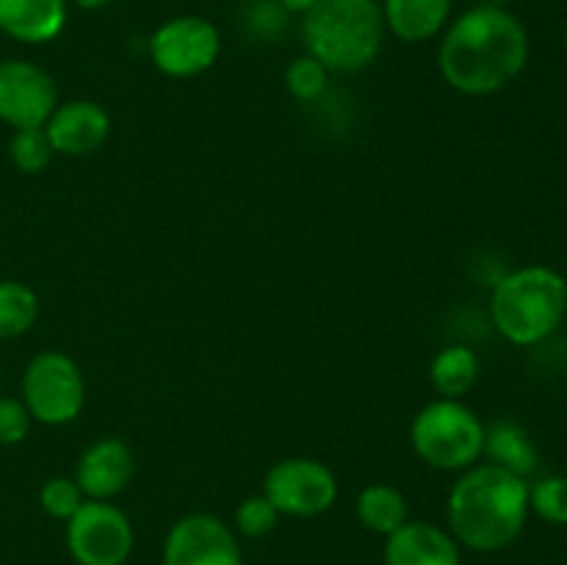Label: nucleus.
Segmentation results:
<instances>
[{
    "label": "nucleus",
    "mask_w": 567,
    "mask_h": 565,
    "mask_svg": "<svg viewBox=\"0 0 567 565\" xmlns=\"http://www.w3.org/2000/svg\"><path fill=\"white\" fill-rule=\"evenodd\" d=\"M526 61L529 33L504 6H471L441 33L437 70L465 97L502 92L526 70Z\"/></svg>",
    "instance_id": "f257e3e1"
},
{
    "label": "nucleus",
    "mask_w": 567,
    "mask_h": 565,
    "mask_svg": "<svg viewBox=\"0 0 567 565\" xmlns=\"http://www.w3.org/2000/svg\"><path fill=\"white\" fill-rule=\"evenodd\" d=\"M529 480L493 463H476L449 491V532L471 552L513 546L529 521Z\"/></svg>",
    "instance_id": "f03ea898"
},
{
    "label": "nucleus",
    "mask_w": 567,
    "mask_h": 565,
    "mask_svg": "<svg viewBox=\"0 0 567 565\" xmlns=\"http://www.w3.org/2000/svg\"><path fill=\"white\" fill-rule=\"evenodd\" d=\"M567 280L543 264L520 266L493 282L491 321L515 347H540L563 327Z\"/></svg>",
    "instance_id": "7ed1b4c3"
},
{
    "label": "nucleus",
    "mask_w": 567,
    "mask_h": 565,
    "mask_svg": "<svg viewBox=\"0 0 567 565\" xmlns=\"http://www.w3.org/2000/svg\"><path fill=\"white\" fill-rule=\"evenodd\" d=\"M380 0H319L302 17L308 53L330 72H363L385 44Z\"/></svg>",
    "instance_id": "20e7f679"
},
{
    "label": "nucleus",
    "mask_w": 567,
    "mask_h": 565,
    "mask_svg": "<svg viewBox=\"0 0 567 565\" xmlns=\"http://www.w3.org/2000/svg\"><path fill=\"white\" fill-rule=\"evenodd\" d=\"M485 427L463 399L430 402L410 424V443L430 469L465 471L485 452Z\"/></svg>",
    "instance_id": "39448f33"
},
{
    "label": "nucleus",
    "mask_w": 567,
    "mask_h": 565,
    "mask_svg": "<svg viewBox=\"0 0 567 565\" xmlns=\"http://www.w3.org/2000/svg\"><path fill=\"white\" fill-rule=\"evenodd\" d=\"M22 404L33 421L44 427H64L81 415L86 404V382L70 355L44 349L28 360L22 371Z\"/></svg>",
    "instance_id": "423d86ee"
},
{
    "label": "nucleus",
    "mask_w": 567,
    "mask_h": 565,
    "mask_svg": "<svg viewBox=\"0 0 567 565\" xmlns=\"http://www.w3.org/2000/svg\"><path fill=\"white\" fill-rule=\"evenodd\" d=\"M150 61L155 70L175 81H188L216 64L221 53V33L208 17L181 14L161 22L150 37Z\"/></svg>",
    "instance_id": "0eeeda50"
},
{
    "label": "nucleus",
    "mask_w": 567,
    "mask_h": 565,
    "mask_svg": "<svg viewBox=\"0 0 567 565\" xmlns=\"http://www.w3.org/2000/svg\"><path fill=\"white\" fill-rule=\"evenodd\" d=\"M133 541L131 518L111 502L86 499L66 521V548L78 565H125Z\"/></svg>",
    "instance_id": "6e6552de"
},
{
    "label": "nucleus",
    "mask_w": 567,
    "mask_h": 565,
    "mask_svg": "<svg viewBox=\"0 0 567 565\" xmlns=\"http://www.w3.org/2000/svg\"><path fill=\"white\" fill-rule=\"evenodd\" d=\"M264 496L280 515L313 518L336 504L338 480L321 460L286 458L266 471Z\"/></svg>",
    "instance_id": "1a4fd4ad"
},
{
    "label": "nucleus",
    "mask_w": 567,
    "mask_h": 565,
    "mask_svg": "<svg viewBox=\"0 0 567 565\" xmlns=\"http://www.w3.org/2000/svg\"><path fill=\"white\" fill-rule=\"evenodd\" d=\"M59 105V86L44 66L28 59L0 61V122L14 131L44 127Z\"/></svg>",
    "instance_id": "9d476101"
},
{
    "label": "nucleus",
    "mask_w": 567,
    "mask_h": 565,
    "mask_svg": "<svg viewBox=\"0 0 567 565\" xmlns=\"http://www.w3.org/2000/svg\"><path fill=\"white\" fill-rule=\"evenodd\" d=\"M164 565H244L241 546L230 526L208 513H188L166 532Z\"/></svg>",
    "instance_id": "9b49d317"
},
{
    "label": "nucleus",
    "mask_w": 567,
    "mask_h": 565,
    "mask_svg": "<svg viewBox=\"0 0 567 565\" xmlns=\"http://www.w3.org/2000/svg\"><path fill=\"white\" fill-rule=\"evenodd\" d=\"M50 144L61 155H92L111 136V116L94 100H66L55 105L50 120L44 122Z\"/></svg>",
    "instance_id": "f8f14e48"
},
{
    "label": "nucleus",
    "mask_w": 567,
    "mask_h": 565,
    "mask_svg": "<svg viewBox=\"0 0 567 565\" xmlns=\"http://www.w3.org/2000/svg\"><path fill=\"white\" fill-rule=\"evenodd\" d=\"M133 469V452L122 438H100L78 458L75 482L86 499L111 502L131 485Z\"/></svg>",
    "instance_id": "ddd939ff"
},
{
    "label": "nucleus",
    "mask_w": 567,
    "mask_h": 565,
    "mask_svg": "<svg viewBox=\"0 0 567 565\" xmlns=\"http://www.w3.org/2000/svg\"><path fill=\"white\" fill-rule=\"evenodd\" d=\"M385 565H460V543L432 521H404L385 537Z\"/></svg>",
    "instance_id": "4468645a"
},
{
    "label": "nucleus",
    "mask_w": 567,
    "mask_h": 565,
    "mask_svg": "<svg viewBox=\"0 0 567 565\" xmlns=\"http://www.w3.org/2000/svg\"><path fill=\"white\" fill-rule=\"evenodd\" d=\"M70 17L66 0H0V33L20 44H48Z\"/></svg>",
    "instance_id": "2eb2a0df"
},
{
    "label": "nucleus",
    "mask_w": 567,
    "mask_h": 565,
    "mask_svg": "<svg viewBox=\"0 0 567 565\" xmlns=\"http://www.w3.org/2000/svg\"><path fill=\"white\" fill-rule=\"evenodd\" d=\"M380 9L388 33L399 42L421 44L446 31L454 0H382Z\"/></svg>",
    "instance_id": "dca6fc26"
},
{
    "label": "nucleus",
    "mask_w": 567,
    "mask_h": 565,
    "mask_svg": "<svg viewBox=\"0 0 567 565\" xmlns=\"http://www.w3.org/2000/svg\"><path fill=\"white\" fill-rule=\"evenodd\" d=\"M482 454H487V463L502 465V469L513 471L524 480H529L540 465L535 441L513 419H498L491 427H485V452Z\"/></svg>",
    "instance_id": "f3484780"
},
{
    "label": "nucleus",
    "mask_w": 567,
    "mask_h": 565,
    "mask_svg": "<svg viewBox=\"0 0 567 565\" xmlns=\"http://www.w3.org/2000/svg\"><path fill=\"white\" fill-rule=\"evenodd\" d=\"M480 374V355L465 343H449L430 363V382L441 399H463L474 391Z\"/></svg>",
    "instance_id": "a211bd4d"
},
{
    "label": "nucleus",
    "mask_w": 567,
    "mask_h": 565,
    "mask_svg": "<svg viewBox=\"0 0 567 565\" xmlns=\"http://www.w3.org/2000/svg\"><path fill=\"white\" fill-rule=\"evenodd\" d=\"M358 521L374 535L388 537L408 521V499L388 482H371L358 493Z\"/></svg>",
    "instance_id": "6ab92c4d"
},
{
    "label": "nucleus",
    "mask_w": 567,
    "mask_h": 565,
    "mask_svg": "<svg viewBox=\"0 0 567 565\" xmlns=\"http://www.w3.org/2000/svg\"><path fill=\"white\" fill-rule=\"evenodd\" d=\"M39 297L28 282L0 280V341L20 338L37 325Z\"/></svg>",
    "instance_id": "aec40b11"
},
{
    "label": "nucleus",
    "mask_w": 567,
    "mask_h": 565,
    "mask_svg": "<svg viewBox=\"0 0 567 565\" xmlns=\"http://www.w3.org/2000/svg\"><path fill=\"white\" fill-rule=\"evenodd\" d=\"M53 155L55 150L44 127H22V131L11 133L9 158L25 175H39V172L48 170Z\"/></svg>",
    "instance_id": "412c9836"
},
{
    "label": "nucleus",
    "mask_w": 567,
    "mask_h": 565,
    "mask_svg": "<svg viewBox=\"0 0 567 565\" xmlns=\"http://www.w3.org/2000/svg\"><path fill=\"white\" fill-rule=\"evenodd\" d=\"M529 510L546 524L567 526V476L546 474L529 482Z\"/></svg>",
    "instance_id": "4be33fe9"
},
{
    "label": "nucleus",
    "mask_w": 567,
    "mask_h": 565,
    "mask_svg": "<svg viewBox=\"0 0 567 565\" xmlns=\"http://www.w3.org/2000/svg\"><path fill=\"white\" fill-rule=\"evenodd\" d=\"M282 81H286V89L291 97H297L299 103H313V100H319L321 94L327 92V86H330V70H327L321 61H316L310 53H305L297 55V59L286 66Z\"/></svg>",
    "instance_id": "5701e85b"
},
{
    "label": "nucleus",
    "mask_w": 567,
    "mask_h": 565,
    "mask_svg": "<svg viewBox=\"0 0 567 565\" xmlns=\"http://www.w3.org/2000/svg\"><path fill=\"white\" fill-rule=\"evenodd\" d=\"M83 502H86V496L70 476H50L39 487V507L55 521H70Z\"/></svg>",
    "instance_id": "b1692460"
},
{
    "label": "nucleus",
    "mask_w": 567,
    "mask_h": 565,
    "mask_svg": "<svg viewBox=\"0 0 567 565\" xmlns=\"http://www.w3.org/2000/svg\"><path fill=\"white\" fill-rule=\"evenodd\" d=\"M280 513H277L275 504L258 493V496H247L236 507V530L244 537H266L275 532Z\"/></svg>",
    "instance_id": "393cba45"
},
{
    "label": "nucleus",
    "mask_w": 567,
    "mask_h": 565,
    "mask_svg": "<svg viewBox=\"0 0 567 565\" xmlns=\"http://www.w3.org/2000/svg\"><path fill=\"white\" fill-rule=\"evenodd\" d=\"M31 424L33 419L25 404H22V399L3 397L0 393V443L3 446L22 443L28 438V432H31Z\"/></svg>",
    "instance_id": "a878e982"
},
{
    "label": "nucleus",
    "mask_w": 567,
    "mask_h": 565,
    "mask_svg": "<svg viewBox=\"0 0 567 565\" xmlns=\"http://www.w3.org/2000/svg\"><path fill=\"white\" fill-rule=\"evenodd\" d=\"M288 14L277 0H252L247 6V25L252 28L258 37H275L280 28H286Z\"/></svg>",
    "instance_id": "bb28decb"
},
{
    "label": "nucleus",
    "mask_w": 567,
    "mask_h": 565,
    "mask_svg": "<svg viewBox=\"0 0 567 565\" xmlns=\"http://www.w3.org/2000/svg\"><path fill=\"white\" fill-rule=\"evenodd\" d=\"M277 3L282 6V11H286V14L305 17L316 3H319V0H277Z\"/></svg>",
    "instance_id": "cd10ccee"
},
{
    "label": "nucleus",
    "mask_w": 567,
    "mask_h": 565,
    "mask_svg": "<svg viewBox=\"0 0 567 565\" xmlns=\"http://www.w3.org/2000/svg\"><path fill=\"white\" fill-rule=\"evenodd\" d=\"M66 3L78 6V9H83V11H97V9H103V6H109L111 0H66Z\"/></svg>",
    "instance_id": "c85d7f7f"
},
{
    "label": "nucleus",
    "mask_w": 567,
    "mask_h": 565,
    "mask_svg": "<svg viewBox=\"0 0 567 565\" xmlns=\"http://www.w3.org/2000/svg\"><path fill=\"white\" fill-rule=\"evenodd\" d=\"M487 3H493V6H507V3H513V0H487Z\"/></svg>",
    "instance_id": "c756f323"
},
{
    "label": "nucleus",
    "mask_w": 567,
    "mask_h": 565,
    "mask_svg": "<svg viewBox=\"0 0 567 565\" xmlns=\"http://www.w3.org/2000/svg\"><path fill=\"white\" fill-rule=\"evenodd\" d=\"M0 393H3V371H0Z\"/></svg>",
    "instance_id": "7c9ffc66"
},
{
    "label": "nucleus",
    "mask_w": 567,
    "mask_h": 565,
    "mask_svg": "<svg viewBox=\"0 0 567 565\" xmlns=\"http://www.w3.org/2000/svg\"><path fill=\"white\" fill-rule=\"evenodd\" d=\"M565 48H567V31H565Z\"/></svg>",
    "instance_id": "2f4dec72"
}]
</instances>
